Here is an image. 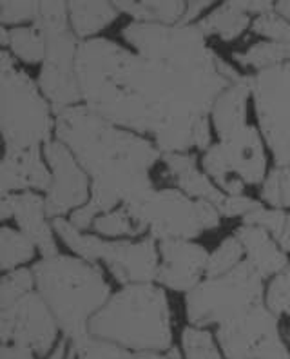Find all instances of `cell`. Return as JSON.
<instances>
[{
  "label": "cell",
  "mask_w": 290,
  "mask_h": 359,
  "mask_svg": "<svg viewBox=\"0 0 290 359\" xmlns=\"http://www.w3.org/2000/svg\"><path fill=\"white\" fill-rule=\"evenodd\" d=\"M9 48L27 64H39L46 58V40L35 26L9 31Z\"/></svg>",
  "instance_id": "obj_28"
},
{
  "label": "cell",
  "mask_w": 290,
  "mask_h": 359,
  "mask_svg": "<svg viewBox=\"0 0 290 359\" xmlns=\"http://www.w3.org/2000/svg\"><path fill=\"white\" fill-rule=\"evenodd\" d=\"M0 58V122L6 149H35L48 144L53 128L48 104L33 80L15 67L8 51Z\"/></svg>",
  "instance_id": "obj_5"
},
{
  "label": "cell",
  "mask_w": 290,
  "mask_h": 359,
  "mask_svg": "<svg viewBox=\"0 0 290 359\" xmlns=\"http://www.w3.org/2000/svg\"><path fill=\"white\" fill-rule=\"evenodd\" d=\"M236 238L242 241L243 249L247 250L249 263L258 271L261 278L282 274L286 269L289 258L279 247L276 245L267 231L254 225H243L237 229Z\"/></svg>",
  "instance_id": "obj_19"
},
{
  "label": "cell",
  "mask_w": 290,
  "mask_h": 359,
  "mask_svg": "<svg viewBox=\"0 0 290 359\" xmlns=\"http://www.w3.org/2000/svg\"><path fill=\"white\" fill-rule=\"evenodd\" d=\"M55 229H57L58 236L62 238V241L66 243L69 249H73L78 256H82L88 262H97V259H104L106 256V249L109 241H104L97 236H85V234H80L78 229L71 222L66 219L57 218L55 219Z\"/></svg>",
  "instance_id": "obj_25"
},
{
  "label": "cell",
  "mask_w": 290,
  "mask_h": 359,
  "mask_svg": "<svg viewBox=\"0 0 290 359\" xmlns=\"http://www.w3.org/2000/svg\"><path fill=\"white\" fill-rule=\"evenodd\" d=\"M67 352H69V346H67V343L66 341H60L49 359H67Z\"/></svg>",
  "instance_id": "obj_51"
},
{
  "label": "cell",
  "mask_w": 290,
  "mask_h": 359,
  "mask_svg": "<svg viewBox=\"0 0 290 359\" xmlns=\"http://www.w3.org/2000/svg\"><path fill=\"white\" fill-rule=\"evenodd\" d=\"M220 147L223 151L229 171L243 180L245 184L256 185L265 178L267 162H265L263 144L260 133L254 128L247 126L227 140H221Z\"/></svg>",
  "instance_id": "obj_16"
},
{
  "label": "cell",
  "mask_w": 290,
  "mask_h": 359,
  "mask_svg": "<svg viewBox=\"0 0 290 359\" xmlns=\"http://www.w3.org/2000/svg\"><path fill=\"white\" fill-rule=\"evenodd\" d=\"M125 352L115 343L100 339L91 332L71 339L67 359H125Z\"/></svg>",
  "instance_id": "obj_29"
},
{
  "label": "cell",
  "mask_w": 290,
  "mask_h": 359,
  "mask_svg": "<svg viewBox=\"0 0 290 359\" xmlns=\"http://www.w3.org/2000/svg\"><path fill=\"white\" fill-rule=\"evenodd\" d=\"M203 167H205V171L212 176V178L218 182V184L223 187L225 182L229 178H233L229 171V165L225 162V156H223V151H221L220 144L211 147V149L207 151L205 158H203Z\"/></svg>",
  "instance_id": "obj_41"
},
{
  "label": "cell",
  "mask_w": 290,
  "mask_h": 359,
  "mask_svg": "<svg viewBox=\"0 0 290 359\" xmlns=\"http://www.w3.org/2000/svg\"><path fill=\"white\" fill-rule=\"evenodd\" d=\"M207 8H211V2H187V9H185V15L181 18V24L193 22L194 18L203 13Z\"/></svg>",
  "instance_id": "obj_47"
},
{
  "label": "cell",
  "mask_w": 290,
  "mask_h": 359,
  "mask_svg": "<svg viewBox=\"0 0 290 359\" xmlns=\"http://www.w3.org/2000/svg\"><path fill=\"white\" fill-rule=\"evenodd\" d=\"M123 36L141 57L180 67H211L220 58L207 46L205 33L193 24L132 22L123 29Z\"/></svg>",
  "instance_id": "obj_7"
},
{
  "label": "cell",
  "mask_w": 290,
  "mask_h": 359,
  "mask_svg": "<svg viewBox=\"0 0 290 359\" xmlns=\"http://www.w3.org/2000/svg\"><path fill=\"white\" fill-rule=\"evenodd\" d=\"M198 202V215L200 224H202L203 231H211L220 225V209L211 202H203V200H196Z\"/></svg>",
  "instance_id": "obj_44"
},
{
  "label": "cell",
  "mask_w": 290,
  "mask_h": 359,
  "mask_svg": "<svg viewBox=\"0 0 290 359\" xmlns=\"http://www.w3.org/2000/svg\"><path fill=\"white\" fill-rule=\"evenodd\" d=\"M104 262L109 265L116 280L127 285L151 283L153 280H158L162 267L158 263V249L154 245V238L138 243H107Z\"/></svg>",
  "instance_id": "obj_15"
},
{
  "label": "cell",
  "mask_w": 290,
  "mask_h": 359,
  "mask_svg": "<svg viewBox=\"0 0 290 359\" xmlns=\"http://www.w3.org/2000/svg\"><path fill=\"white\" fill-rule=\"evenodd\" d=\"M125 207L138 224L149 229L153 238H160L162 241L191 240L203 231L198 202H193L180 191H153L140 202Z\"/></svg>",
  "instance_id": "obj_10"
},
{
  "label": "cell",
  "mask_w": 290,
  "mask_h": 359,
  "mask_svg": "<svg viewBox=\"0 0 290 359\" xmlns=\"http://www.w3.org/2000/svg\"><path fill=\"white\" fill-rule=\"evenodd\" d=\"M242 255V241L237 240V238H227V240L209 256L205 274L209 278H220L225 276V274H229L230 271H234V269L240 265Z\"/></svg>",
  "instance_id": "obj_32"
},
{
  "label": "cell",
  "mask_w": 290,
  "mask_h": 359,
  "mask_svg": "<svg viewBox=\"0 0 290 359\" xmlns=\"http://www.w3.org/2000/svg\"><path fill=\"white\" fill-rule=\"evenodd\" d=\"M176 180H178V185H180L181 191H184L187 196H193L196 198V200H203V202L214 203L218 209H220V205L223 203L225 194L221 193V191H218V187H216L203 172H200L198 165L189 169V171H185L184 175L176 176Z\"/></svg>",
  "instance_id": "obj_30"
},
{
  "label": "cell",
  "mask_w": 290,
  "mask_h": 359,
  "mask_svg": "<svg viewBox=\"0 0 290 359\" xmlns=\"http://www.w3.org/2000/svg\"><path fill=\"white\" fill-rule=\"evenodd\" d=\"M125 359H180V355L176 352V348L174 351L171 348L167 355L156 354V352H137V354H127Z\"/></svg>",
  "instance_id": "obj_48"
},
{
  "label": "cell",
  "mask_w": 290,
  "mask_h": 359,
  "mask_svg": "<svg viewBox=\"0 0 290 359\" xmlns=\"http://www.w3.org/2000/svg\"><path fill=\"white\" fill-rule=\"evenodd\" d=\"M115 4L109 2H73L69 4V18L78 36H91L109 26L116 18Z\"/></svg>",
  "instance_id": "obj_21"
},
{
  "label": "cell",
  "mask_w": 290,
  "mask_h": 359,
  "mask_svg": "<svg viewBox=\"0 0 290 359\" xmlns=\"http://www.w3.org/2000/svg\"><path fill=\"white\" fill-rule=\"evenodd\" d=\"M220 60L211 67H180L125 51L107 39L78 46L76 76L85 107L111 123L156 133L172 118H200L233 86Z\"/></svg>",
  "instance_id": "obj_1"
},
{
  "label": "cell",
  "mask_w": 290,
  "mask_h": 359,
  "mask_svg": "<svg viewBox=\"0 0 290 359\" xmlns=\"http://www.w3.org/2000/svg\"><path fill=\"white\" fill-rule=\"evenodd\" d=\"M261 131L279 167L290 165V62L251 76Z\"/></svg>",
  "instance_id": "obj_8"
},
{
  "label": "cell",
  "mask_w": 290,
  "mask_h": 359,
  "mask_svg": "<svg viewBox=\"0 0 290 359\" xmlns=\"http://www.w3.org/2000/svg\"><path fill=\"white\" fill-rule=\"evenodd\" d=\"M165 163L171 175L180 176L185 171H189L193 167H196V158L193 154H184V153H174V154H165Z\"/></svg>",
  "instance_id": "obj_43"
},
{
  "label": "cell",
  "mask_w": 290,
  "mask_h": 359,
  "mask_svg": "<svg viewBox=\"0 0 290 359\" xmlns=\"http://www.w3.org/2000/svg\"><path fill=\"white\" fill-rule=\"evenodd\" d=\"M40 2H2L0 20L2 24H18L24 20H36Z\"/></svg>",
  "instance_id": "obj_40"
},
{
  "label": "cell",
  "mask_w": 290,
  "mask_h": 359,
  "mask_svg": "<svg viewBox=\"0 0 290 359\" xmlns=\"http://www.w3.org/2000/svg\"><path fill=\"white\" fill-rule=\"evenodd\" d=\"M268 309L274 314L290 316V267H286L276 280L270 283L267 292Z\"/></svg>",
  "instance_id": "obj_39"
},
{
  "label": "cell",
  "mask_w": 290,
  "mask_h": 359,
  "mask_svg": "<svg viewBox=\"0 0 290 359\" xmlns=\"http://www.w3.org/2000/svg\"><path fill=\"white\" fill-rule=\"evenodd\" d=\"M51 178L53 175H49L48 167L42 162L40 147L24 151L6 149L0 165L2 196H8L11 191H24V189L48 191L51 187Z\"/></svg>",
  "instance_id": "obj_17"
},
{
  "label": "cell",
  "mask_w": 290,
  "mask_h": 359,
  "mask_svg": "<svg viewBox=\"0 0 290 359\" xmlns=\"http://www.w3.org/2000/svg\"><path fill=\"white\" fill-rule=\"evenodd\" d=\"M2 341L46 355L57 339V320L40 294L29 292L0 312Z\"/></svg>",
  "instance_id": "obj_12"
},
{
  "label": "cell",
  "mask_w": 290,
  "mask_h": 359,
  "mask_svg": "<svg viewBox=\"0 0 290 359\" xmlns=\"http://www.w3.org/2000/svg\"><path fill=\"white\" fill-rule=\"evenodd\" d=\"M286 219H289V216L282 209H265V207H261V209L245 216V225H254V227L263 229V231L270 232L272 236L279 240V236H282L286 227Z\"/></svg>",
  "instance_id": "obj_38"
},
{
  "label": "cell",
  "mask_w": 290,
  "mask_h": 359,
  "mask_svg": "<svg viewBox=\"0 0 290 359\" xmlns=\"http://www.w3.org/2000/svg\"><path fill=\"white\" fill-rule=\"evenodd\" d=\"M46 158L53 171L51 187L48 189L46 198V215L57 219L71 209L76 210L85 205L88 176L75 154L60 140L46 144Z\"/></svg>",
  "instance_id": "obj_13"
},
{
  "label": "cell",
  "mask_w": 290,
  "mask_h": 359,
  "mask_svg": "<svg viewBox=\"0 0 290 359\" xmlns=\"http://www.w3.org/2000/svg\"><path fill=\"white\" fill-rule=\"evenodd\" d=\"M252 93L251 79H242L225 89L212 107L214 128L218 129L221 140H227L237 131L247 128V100Z\"/></svg>",
  "instance_id": "obj_20"
},
{
  "label": "cell",
  "mask_w": 290,
  "mask_h": 359,
  "mask_svg": "<svg viewBox=\"0 0 290 359\" xmlns=\"http://www.w3.org/2000/svg\"><path fill=\"white\" fill-rule=\"evenodd\" d=\"M261 203L247 196H225L223 203L220 205V212L227 218H234V216H249L254 210L261 209Z\"/></svg>",
  "instance_id": "obj_42"
},
{
  "label": "cell",
  "mask_w": 290,
  "mask_h": 359,
  "mask_svg": "<svg viewBox=\"0 0 290 359\" xmlns=\"http://www.w3.org/2000/svg\"><path fill=\"white\" fill-rule=\"evenodd\" d=\"M9 196L13 205V216L17 218V224L24 236L29 238L35 247H39L44 258L58 256L53 232L44 219L46 200H42L35 193L9 194Z\"/></svg>",
  "instance_id": "obj_18"
},
{
  "label": "cell",
  "mask_w": 290,
  "mask_h": 359,
  "mask_svg": "<svg viewBox=\"0 0 290 359\" xmlns=\"http://www.w3.org/2000/svg\"><path fill=\"white\" fill-rule=\"evenodd\" d=\"M209 145H211V126H209L205 116H202V118H198L196 129H194V147L209 151Z\"/></svg>",
  "instance_id": "obj_45"
},
{
  "label": "cell",
  "mask_w": 290,
  "mask_h": 359,
  "mask_svg": "<svg viewBox=\"0 0 290 359\" xmlns=\"http://www.w3.org/2000/svg\"><path fill=\"white\" fill-rule=\"evenodd\" d=\"M2 359H33V351L26 348V346L15 345V343H4Z\"/></svg>",
  "instance_id": "obj_46"
},
{
  "label": "cell",
  "mask_w": 290,
  "mask_h": 359,
  "mask_svg": "<svg viewBox=\"0 0 290 359\" xmlns=\"http://www.w3.org/2000/svg\"><path fill=\"white\" fill-rule=\"evenodd\" d=\"M181 343L187 359H221L211 334L198 327L185 329Z\"/></svg>",
  "instance_id": "obj_34"
},
{
  "label": "cell",
  "mask_w": 290,
  "mask_h": 359,
  "mask_svg": "<svg viewBox=\"0 0 290 359\" xmlns=\"http://www.w3.org/2000/svg\"><path fill=\"white\" fill-rule=\"evenodd\" d=\"M198 26L205 35H218L230 42L249 27V15L237 8L236 2H225L211 15H207Z\"/></svg>",
  "instance_id": "obj_22"
},
{
  "label": "cell",
  "mask_w": 290,
  "mask_h": 359,
  "mask_svg": "<svg viewBox=\"0 0 290 359\" xmlns=\"http://www.w3.org/2000/svg\"><path fill=\"white\" fill-rule=\"evenodd\" d=\"M163 265L158 280L172 290L191 292L200 285V276L207 269L209 255L202 245L189 240H167L160 245Z\"/></svg>",
  "instance_id": "obj_14"
},
{
  "label": "cell",
  "mask_w": 290,
  "mask_h": 359,
  "mask_svg": "<svg viewBox=\"0 0 290 359\" xmlns=\"http://www.w3.org/2000/svg\"><path fill=\"white\" fill-rule=\"evenodd\" d=\"M0 210H2V219H9L13 216V205H11V196H2V203H0Z\"/></svg>",
  "instance_id": "obj_49"
},
{
  "label": "cell",
  "mask_w": 290,
  "mask_h": 359,
  "mask_svg": "<svg viewBox=\"0 0 290 359\" xmlns=\"http://www.w3.org/2000/svg\"><path fill=\"white\" fill-rule=\"evenodd\" d=\"M234 58L242 62L243 66L265 71L290 62V46L279 42H260L247 53H236Z\"/></svg>",
  "instance_id": "obj_26"
},
{
  "label": "cell",
  "mask_w": 290,
  "mask_h": 359,
  "mask_svg": "<svg viewBox=\"0 0 290 359\" xmlns=\"http://www.w3.org/2000/svg\"><path fill=\"white\" fill-rule=\"evenodd\" d=\"M46 40V58L40 69V88L53 104L57 113L75 107L82 100L76 76V40L67 31L42 33Z\"/></svg>",
  "instance_id": "obj_11"
},
{
  "label": "cell",
  "mask_w": 290,
  "mask_h": 359,
  "mask_svg": "<svg viewBox=\"0 0 290 359\" xmlns=\"http://www.w3.org/2000/svg\"><path fill=\"white\" fill-rule=\"evenodd\" d=\"M95 231L98 234H106V236H138L145 231V227L138 224L127 207L123 205L122 209L98 216L95 219Z\"/></svg>",
  "instance_id": "obj_31"
},
{
  "label": "cell",
  "mask_w": 290,
  "mask_h": 359,
  "mask_svg": "<svg viewBox=\"0 0 290 359\" xmlns=\"http://www.w3.org/2000/svg\"><path fill=\"white\" fill-rule=\"evenodd\" d=\"M0 252H2V269L18 267L20 263L29 262L35 256V243L22 232L11 227H2L0 231Z\"/></svg>",
  "instance_id": "obj_27"
},
{
  "label": "cell",
  "mask_w": 290,
  "mask_h": 359,
  "mask_svg": "<svg viewBox=\"0 0 290 359\" xmlns=\"http://www.w3.org/2000/svg\"><path fill=\"white\" fill-rule=\"evenodd\" d=\"M67 17H69V4L64 2H40L39 17L35 27L40 33H55V31H67Z\"/></svg>",
  "instance_id": "obj_36"
},
{
  "label": "cell",
  "mask_w": 290,
  "mask_h": 359,
  "mask_svg": "<svg viewBox=\"0 0 290 359\" xmlns=\"http://www.w3.org/2000/svg\"><path fill=\"white\" fill-rule=\"evenodd\" d=\"M57 135L92 176L91 198L82 207L89 218L107 215L120 202H140L154 191L147 172L160 153L141 136L120 131L85 105L58 113Z\"/></svg>",
  "instance_id": "obj_2"
},
{
  "label": "cell",
  "mask_w": 290,
  "mask_h": 359,
  "mask_svg": "<svg viewBox=\"0 0 290 359\" xmlns=\"http://www.w3.org/2000/svg\"><path fill=\"white\" fill-rule=\"evenodd\" d=\"M218 339L227 359H290L276 314L263 305L220 325Z\"/></svg>",
  "instance_id": "obj_9"
},
{
  "label": "cell",
  "mask_w": 290,
  "mask_h": 359,
  "mask_svg": "<svg viewBox=\"0 0 290 359\" xmlns=\"http://www.w3.org/2000/svg\"><path fill=\"white\" fill-rule=\"evenodd\" d=\"M116 9L138 18V22L181 24L187 2H116Z\"/></svg>",
  "instance_id": "obj_23"
},
{
  "label": "cell",
  "mask_w": 290,
  "mask_h": 359,
  "mask_svg": "<svg viewBox=\"0 0 290 359\" xmlns=\"http://www.w3.org/2000/svg\"><path fill=\"white\" fill-rule=\"evenodd\" d=\"M196 122H198V118H172L162 123L158 131L154 133L158 149L165 154H174L194 147Z\"/></svg>",
  "instance_id": "obj_24"
},
{
  "label": "cell",
  "mask_w": 290,
  "mask_h": 359,
  "mask_svg": "<svg viewBox=\"0 0 290 359\" xmlns=\"http://www.w3.org/2000/svg\"><path fill=\"white\" fill-rule=\"evenodd\" d=\"M263 278L251 263H240L220 278H209L187 294V318L194 327L223 325L261 305Z\"/></svg>",
  "instance_id": "obj_6"
},
{
  "label": "cell",
  "mask_w": 290,
  "mask_h": 359,
  "mask_svg": "<svg viewBox=\"0 0 290 359\" xmlns=\"http://www.w3.org/2000/svg\"><path fill=\"white\" fill-rule=\"evenodd\" d=\"M263 200L274 209L290 205V165L277 167L276 171L270 172L263 184Z\"/></svg>",
  "instance_id": "obj_35"
},
{
  "label": "cell",
  "mask_w": 290,
  "mask_h": 359,
  "mask_svg": "<svg viewBox=\"0 0 290 359\" xmlns=\"http://www.w3.org/2000/svg\"><path fill=\"white\" fill-rule=\"evenodd\" d=\"M33 283H36L35 274L27 269H18V271L6 274L2 278V285H0V305H2V309L9 307L11 303L18 302L26 294H29Z\"/></svg>",
  "instance_id": "obj_33"
},
{
  "label": "cell",
  "mask_w": 290,
  "mask_h": 359,
  "mask_svg": "<svg viewBox=\"0 0 290 359\" xmlns=\"http://www.w3.org/2000/svg\"><path fill=\"white\" fill-rule=\"evenodd\" d=\"M254 31L258 35L268 36L272 42L290 46V22L276 11L267 15H261L254 20Z\"/></svg>",
  "instance_id": "obj_37"
},
{
  "label": "cell",
  "mask_w": 290,
  "mask_h": 359,
  "mask_svg": "<svg viewBox=\"0 0 290 359\" xmlns=\"http://www.w3.org/2000/svg\"><path fill=\"white\" fill-rule=\"evenodd\" d=\"M279 247L285 250H290V215H289V219H286V227L285 231H283V234L279 236Z\"/></svg>",
  "instance_id": "obj_50"
},
{
  "label": "cell",
  "mask_w": 290,
  "mask_h": 359,
  "mask_svg": "<svg viewBox=\"0 0 290 359\" xmlns=\"http://www.w3.org/2000/svg\"><path fill=\"white\" fill-rule=\"evenodd\" d=\"M36 287L69 339L89 334V323L107 303L109 285L100 269L71 256L44 258L33 269Z\"/></svg>",
  "instance_id": "obj_4"
},
{
  "label": "cell",
  "mask_w": 290,
  "mask_h": 359,
  "mask_svg": "<svg viewBox=\"0 0 290 359\" xmlns=\"http://www.w3.org/2000/svg\"><path fill=\"white\" fill-rule=\"evenodd\" d=\"M89 332L137 352L171 351L167 296L151 283L127 285L95 314Z\"/></svg>",
  "instance_id": "obj_3"
}]
</instances>
